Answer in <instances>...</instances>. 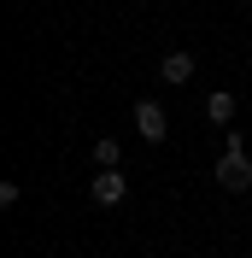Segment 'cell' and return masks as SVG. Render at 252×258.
Listing matches in <instances>:
<instances>
[{"instance_id": "1", "label": "cell", "mask_w": 252, "mask_h": 258, "mask_svg": "<svg viewBox=\"0 0 252 258\" xmlns=\"http://www.w3.org/2000/svg\"><path fill=\"white\" fill-rule=\"evenodd\" d=\"M217 188H223V194H252V159H246V141H240V135H229V141H223Z\"/></svg>"}, {"instance_id": "2", "label": "cell", "mask_w": 252, "mask_h": 258, "mask_svg": "<svg viewBox=\"0 0 252 258\" xmlns=\"http://www.w3.org/2000/svg\"><path fill=\"white\" fill-rule=\"evenodd\" d=\"M135 129H141V141H164V135H170V117H164V106H158V100H135Z\"/></svg>"}, {"instance_id": "6", "label": "cell", "mask_w": 252, "mask_h": 258, "mask_svg": "<svg viewBox=\"0 0 252 258\" xmlns=\"http://www.w3.org/2000/svg\"><path fill=\"white\" fill-rule=\"evenodd\" d=\"M117 159H123V141H117V135H100L94 141V164L100 170H117Z\"/></svg>"}, {"instance_id": "3", "label": "cell", "mask_w": 252, "mask_h": 258, "mask_svg": "<svg viewBox=\"0 0 252 258\" xmlns=\"http://www.w3.org/2000/svg\"><path fill=\"white\" fill-rule=\"evenodd\" d=\"M88 200H94L100 211L123 206V200H129V182H123V170H100V176H94V188H88Z\"/></svg>"}, {"instance_id": "4", "label": "cell", "mask_w": 252, "mask_h": 258, "mask_svg": "<svg viewBox=\"0 0 252 258\" xmlns=\"http://www.w3.org/2000/svg\"><path fill=\"white\" fill-rule=\"evenodd\" d=\"M194 64H200L194 53H164V59H158V77L170 82V88H182V82L194 77Z\"/></svg>"}, {"instance_id": "5", "label": "cell", "mask_w": 252, "mask_h": 258, "mask_svg": "<svg viewBox=\"0 0 252 258\" xmlns=\"http://www.w3.org/2000/svg\"><path fill=\"white\" fill-rule=\"evenodd\" d=\"M205 123H217V129H229V123H235V94H229V88L205 94Z\"/></svg>"}]
</instances>
